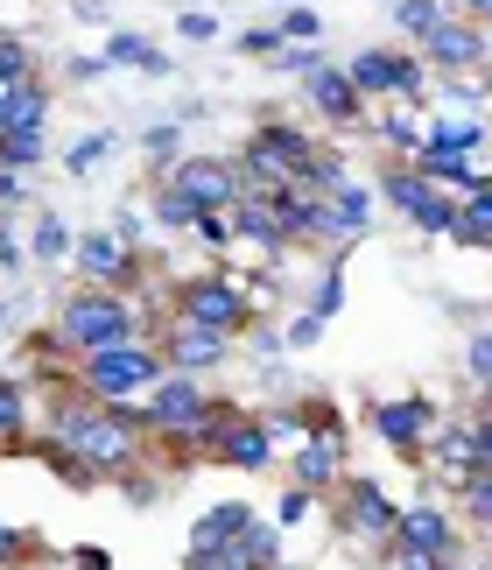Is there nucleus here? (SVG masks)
<instances>
[{"mask_svg":"<svg viewBox=\"0 0 492 570\" xmlns=\"http://www.w3.org/2000/svg\"><path fill=\"white\" fill-rule=\"evenodd\" d=\"M50 332H57V345L71 360L106 353V345H127V338H148L141 332V303L120 296V289H78V296H63L57 311H50Z\"/></svg>","mask_w":492,"mask_h":570,"instance_id":"1","label":"nucleus"},{"mask_svg":"<svg viewBox=\"0 0 492 570\" xmlns=\"http://www.w3.org/2000/svg\"><path fill=\"white\" fill-rule=\"evenodd\" d=\"M163 381H169V360L155 338H127V345L71 360V387H85L92 402H148V387H163Z\"/></svg>","mask_w":492,"mask_h":570,"instance_id":"2","label":"nucleus"},{"mask_svg":"<svg viewBox=\"0 0 492 570\" xmlns=\"http://www.w3.org/2000/svg\"><path fill=\"white\" fill-rule=\"evenodd\" d=\"M317 156H324V148L309 141L303 127H288L282 114H267L254 135L239 141L233 163H239V184H246V190H282V184H303Z\"/></svg>","mask_w":492,"mask_h":570,"instance_id":"3","label":"nucleus"},{"mask_svg":"<svg viewBox=\"0 0 492 570\" xmlns=\"http://www.w3.org/2000/svg\"><path fill=\"white\" fill-rule=\"evenodd\" d=\"M169 317L184 324H205V332H226V338H246V324H254V296H246V282L211 268V275H184L169 289Z\"/></svg>","mask_w":492,"mask_h":570,"instance_id":"4","label":"nucleus"},{"mask_svg":"<svg viewBox=\"0 0 492 570\" xmlns=\"http://www.w3.org/2000/svg\"><path fill=\"white\" fill-rule=\"evenodd\" d=\"M288 487H303L317 500L345 487V415L331 402H309V436L296 444V458H288Z\"/></svg>","mask_w":492,"mask_h":570,"instance_id":"5","label":"nucleus"},{"mask_svg":"<svg viewBox=\"0 0 492 570\" xmlns=\"http://www.w3.org/2000/svg\"><path fill=\"white\" fill-rule=\"evenodd\" d=\"M78 275L85 289H120V296H141L148 282V261H141V239H127L120 226L114 233H78Z\"/></svg>","mask_w":492,"mask_h":570,"instance_id":"6","label":"nucleus"},{"mask_svg":"<svg viewBox=\"0 0 492 570\" xmlns=\"http://www.w3.org/2000/svg\"><path fill=\"white\" fill-rule=\"evenodd\" d=\"M338 500V529H352V542H366V550H394V529H401V508L387 493L373 487V479L345 472V487L331 493Z\"/></svg>","mask_w":492,"mask_h":570,"instance_id":"7","label":"nucleus"},{"mask_svg":"<svg viewBox=\"0 0 492 570\" xmlns=\"http://www.w3.org/2000/svg\"><path fill=\"white\" fill-rule=\"evenodd\" d=\"M205 409H211V394H205V381H190V374H169L163 387H148V402H141L148 436H155L163 451H169V444H184Z\"/></svg>","mask_w":492,"mask_h":570,"instance_id":"8","label":"nucleus"},{"mask_svg":"<svg viewBox=\"0 0 492 570\" xmlns=\"http://www.w3.org/2000/svg\"><path fill=\"white\" fill-rule=\"evenodd\" d=\"M380 197H387V205L401 212V218H415L422 233L430 239H451V218H457V197H443L430 177H422V169H387V177H380Z\"/></svg>","mask_w":492,"mask_h":570,"instance_id":"9","label":"nucleus"},{"mask_svg":"<svg viewBox=\"0 0 492 570\" xmlns=\"http://www.w3.org/2000/svg\"><path fill=\"white\" fill-rule=\"evenodd\" d=\"M163 184H176L197 212H233L239 197H246L239 163H233V156H184L176 169H163Z\"/></svg>","mask_w":492,"mask_h":570,"instance_id":"10","label":"nucleus"},{"mask_svg":"<svg viewBox=\"0 0 492 570\" xmlns=\"http://www.w3.org/2000/svg\"><path fill=\"white\" fill-rule=\"evenodd\" d=\"M422 71H430V63L409 57V50H360L345 63V78L360 85L366 99H422V85H430Z\"/></svg>","mask_w":492,"mask_h":570,"instance_id":"11","label":"nucleus"},{"mask_svg":"<svg viewBox=\"0 0 492 570\" xmlns=\"http://www.w3.org/2000/svg\"><path fill=\"white\" fill-rule=\"evenodd\" d=\"M155 345H163L169 374H190V381H205L211 366L233 360V338L226 332H205V324H184V317H169L163 332H155Z\"/></svg>","mask_w":492,"mask_h":570,"instance_id":"12","label":"nucleus"},{"mask_svg":"<svg viewBox=\"0 0 492 570\" xmlns=\"http://www.w3.org/2000/svg\"><path fill=\"white\" fill-rule=\"evenodd\" d=\"M436 423H443V415L422 402V394H387V402H373V430H380V444L401 451V458H422V451H430Z\"/></svg>","mask_w":492,"mask_h":570,"instance_id":"13","label":"nucleus"},{"mask_svg":"<svg viewBox=\"0 0 492 570\" xmlns=\"http://www.w3.org/2000/svg\"><path fill=\"white\" fill-rule=\"evenodd\" d=\"M211 465H233V472H275V430H267L260 409H239L211 444Z\"/></svg>","mask_w":492,"mask_h":570,"instance_id":"14","label":"nucleus"},{"mask_svg":"<svg viewBox=\"0 0 492 570\" xmlns=\"http://www.w3.org/2000/svg\"><path fill=\"white\" fill-rule=\"evenodd\" d=\"M422 63H430V71H492V57H485V21L451 14L430 42H422Z\"/></svg>","mask_w":492,"mask_h":570,"instance_id":"15","label":"nucleus"},{"mask_svg":"<svg viewBox=\"0 0 492 570\" xmlns=\"http://www.w3.org/2000/svg\"><path fill=\"white\" fill-rule=\"evenodd\" d=\"M303 92H309V106H317L324 127H345V135H352V127H373L366 120V92L345 78V63H324L317 78H303Z\"/></svg>","mask_w":492,"mask_h":570,"instance_id":"16","label":"nucleus"},{"mask_svg":"<svg viewBox=\"0 0 492 570\" xmlns=\"http://www.w3.org/2000/svg\"><path fill=\"white\" fill-rule=\"evenodd\" d=\"M457 521L443 514V508H401V529H394V550H422V557H457Z\"/></svg>","mask_w":492,"mask_h":570,"instance_id":"17","label":"nucleus"},{"mask_svg":"<svg viewBox=\"0 0 492 570\" xmlns=\"http://www.w3.org/2000/svg\"><path fill=\"white\" fill-rule=\"evenodd\" d=\"M233 233L246 239V247H260V254H288V247H296L288 226H282V205L267 190H246L239 205H233Z\"/></svg>","mask_w":492,"mask_h":570,"instance_id":"18","label":"nucleus"},{"mask_svg":"<svg viewBox=\"0 0 492 570\" xmlns=\"http://www.w3.org/2000/svg\"><path fill=\"white\" fill-rule=\"evenodd\" d=\"M254 508H246V500H226V508H205L190 521V557H218V550H233V542L254 529Z\"/></svg>","mask_w":492,"mask_h":570,"instance_id":"19","label":"nucleus"},{"mask_svg":"<svg viewBox=\"0 0 492 570\" xmlns=\"http://www.w3.org/2000/svg\"><path fill=\"white\" fill-rule=\"evenodd\" d=\"M36 436V409H29V381L0 374V458H21V444Z\"/></svg>","mask_w":492,"mask_h":570,"instance_id":"20","label":"nucleus"},{"mask_svg":"<svg viewBox=\"0 0 492 570\" xmlns=\"http://www.w3.org/2000/svg\"><path fill=\"white\" fill-rule=\"evenodd\" d=\"M42 120H50V85H21V92L0 106V135H42Z\"/></svg>","mask_w":492,"mask_h":570,"instance_id":"21","label":"nucleus"},{"mask_svg":"<svg viewBox=\"0 0 492 570\" xmlns=\"http://www.w3.org/2000/svg\"><path fill=\"white\" fill-rule=\"evenodd\" d=\"M106 63H114V71H148V78H163V71H169V57L155 50V42L127 36V29H114V36H106Z\"/></svg>","mask_w":492,"mask_h":570,"instance_id":"22","label":"nucleus"},{"mask_svg":"<svg viewBox=\"0 0 492 570\" xmlns=\"http://www.w3.org/2000/svg\"><path fill=\"white\" fill-rule=\"evenodd\" d=\"M451 239H457V247H485V254H492V190H479V197H457Z\"/></svg>","mask_w":492,"mask_h":570,"instance_id":"23","label":"nucleus"},{"mask_svg":"<svg viewBox=\"0 0 492 570\" xmlns=\"http://www.w3.org/2000/svg\"><path fill=\"white\" fill-rule=\"evenodd\" d=\"M148 212H155V226H163V233H197V218H205L184 190L163 184V177H155V190H148Z\"/></svg>","mask_w":492,"mask_h":570,"instance_id":"24","label":"nucleus"},{"mask_svg":"<svg viewBox=\"0 0 492 570\" xmlns=\"http://www.w3.org/2000/svg\"><path fill=\"white\" fill-rule=\"evenodd\" d=\"M21 85H36V57H29L21 36H0V106H8Z\"/></svg>","mask_w":492,"mask_h":570,"instance_id":"25","label":"nucleus"},{"mask_svg":"<svg viewBox=\"0 0 492 570\" xmlns=\"http://www.w3.org/2000/svg\"><path fill=\"white\" fill-rule=\"evenodd\" d=\"M394 21H401V36L430 42L443 21H451V8H443V0H394Z\"/></svg>","mask_w":492,"mask_h":570,"instance_id":"26","label":"nucleus"},{"mask_svg":"<svg viewBox=\"0 0 492 570\" xmlns=\"http://www.w3.org/2000/svg\"><path fill=\"white\" fill-rule=\"evenodd\" d=\"M345 311V254H331L324 261V275H317V289H309V317H338Z\"/></svg>","mask_w":492,"mask_h":570,"instance_id":"27","label":"nucleus"},{"mask_svg":"<svg viewBox=\"0 0 492 570\" xmlns=\"http://www.w3.org/2000/svg\"><path fill=\"white\" fill-rule=\"evenodd\" d=\"M29 254H36V261H63V254H78V233L63 226V212H42V218H36Z\"/></svg>","mask_w":492,"mask_h":570,"instance_id":"28","label":"nucleus"},{"mask_svg":"<svg viewBox=\"0 0 492 570\" xmlns=\"http://www.w3.org/2000/svg\"><path fill=\"white\" fill-rule=\"evenodd\" d=\"M141 156L155 163V177H163V169H176V163H184V127H176V120H155L148 135H141Z\"/></svg>","mask_w":492,"mask_h":570,"instance_id":"29","label":"nucleus"},{"mask_svg":"<svg viewBox=\"0 0 492 570\" xmlns=\"http://www.w3.org/2000/svg\"><path fill=\"white\" fill-rule=\"evenodd\" d=\"M380 141L401 148V156H422V148H430V120H415V114H401V106H394V114L380 120Z\"/></svg>","mask_w":492,"mask_h":570,"instance_id":"30","label":"nucleus"},{"mask_svg":"<svg viewBox=\"0 0 492 570\" xmlns=\"http://www.w3.org/2000/svg\"><path fill=\"white\" fill-rule=\"evenodd\" d=\"M479 141H485L479 120H436V127H430V148H436V156H472Z\"/></svg>","mask_w":492,"mask_h":570,"instance_id":"31","label":"nucleus"},{"mask_svg":"<svg viewBox=\"0 0 492 570\" xmlns=\"http://www.w3.org/2000/svg\"><path fill=\"white\" fill-rule=\"evenodd\" d=\"M457 508H464V521H479V529L492 535V472L457 479Z\"/></svg>","mask_w":492,"mask_h":570,"instance_id":"32","label":"nucleus"},{"mask_svg":"<svg viewBox=\"0 0 492 570\" xmlns=\"http://www.w3.org/2000/svg\"><path fill=\"white\" fill-rule=\"evenodd\" d=\"M50 542L42 535H29V529H14V521H0V570H14V563H29V557H42Z\"/></svg>","mask_w":492,"mask_h":570,"instance_id":"33","label":"nucleus"},{"mask_svg":"<svg viewBox=\"0 0 492 570\" xmlns=\"http://www.w3.org/2000/svg\"><path fill=\"white\" fill-rule=\"evenodd\" d=\"M36 163H42V135H0V169H21V177H29Z\"/></svg>","mask_w":492,"mask_h":570,"instance_id":"34","label":"nucleus"},{"mask_svg":"<svg viewBox=\"0 0 492 570\" xmlns=\"http://www.w3.org/2000/svg\"><path fill=\"white\" fill-rule=\"evenodd\" d=\"M197 239H205L211 254H233V239H239L233 233V212H205V218H197Z\"/></svg>","mask_w":492,"mask_h":570,"instance_id":"35","label":"nucleus"},{"mask_svg":"<svg viewBox=\"0 0 492 570\" xmlns=\"http://www.w3.org/2000/svg\"><path fill=\"white\" fill-rule=\"evenodd\" d=\"M464 366H472V381H479V394L492 387V324L485 332H472V345H464Z\"/></svg>","mask_w":492,"mask_h":570,"instance_id":"36","label":"nucleus"},{"mask_svg":"<svg viewBox=\"0 0 492 570\" xmlns=\"http://www.w3.org/2000/svg\"><path fill=\"white\" fill-rule=\"evenodd\" d=\"M267 415V430H275V444L288 436V444H296V436L309 430V402H296V409H260Z\"/></svg>","mask_w":492,"mask_h":570,"instance_id":"37","label":"nucleus"},{"mask_svg":"<svg viewBox=\"0 0 492 570\" xmlns=\"http://www.w3.org/2000/svg\"><path fill=\"white\" fill-rule=\"evenodd\" d=\"M317 508V493H303V487H282V500H275V529H296V521Z\"/></svg>","mask_w":492,"mask_h":570,"instance_id":"38","label":"nucleus"},{"mask_svg":"<svg viewBox=\"0 0 492 570\" xmlns=\"http://www.w3.org/2000/svg\"><path fill=\"white\" fill-rule=\"evenodd\" d=\"M275 29H282V42H309L324 29V14H309V8H288V14H275Z\"/></svg>","mask_w":492,"mask_h":570,"instance_id":"39","label":"nucleus"},{"mask_svg":"<svg viewBox=\"0 0 492 570\" xmlns=\"http://www.w3.org/2000/svg\"><path fill=\"white\" fill-rule=\"evenodd\" d=\"M282 71H288V78H317V71H324V57L309 50V42H296V50L282 42Z\"/></svg>","mask_w":492,"mask_h":570,"instance_id":"40","label":"nucleus"},{"mask_svg":"<svg viewBox=\"0 0 492 570\" xmlns=\"http://www.w3.org/2000/svg\"><path fill=\"white\" fill-rule=\"evenodd\" d=\"M387 570H457V557H422V550H387Z\"/></svg>","mask_w":492,"mask_h":570,"instance_id":"41","label":"nucleus"},{"mask_svg":"<svg viewBox=\"0 0 492 570\" xmlns=\"http://www.w3.org/2000/svg\"><path fill=\"white\" fill-rule=\"evenodd\" d=\"M106 148H114V135H92V141H78L71 156H63V169H78V177H85V169H92V163L106 156Z\"/></svg>","mask_w":492,"mask_h":570,"instance_id":"42","label":"nucleus"},{"mask_svg":"<svg viewBox=\"0 0 492 570\" xmlns=\"http://www.w3.org/2000/svg\"><path fill=\"white\" fill-rule=\"evenodd\" d=\"M14 205H29V177H21V169H0V212H14Z\"/></svg>","mask_w":492,"mask_h":570,"instance_id":"43","label":"nucleus"},{"mask_svg":"<svg viewBox=\"0 0 492 570\" xmlns=\"http://www.w3.org/2000/svg\"><path fill=\"white\" fill-rule=\"evenodd\" d=\"M63 563H71V570H114V550H99V542H78Z\"/></svg>","mask_w":492,"mask_h":570,"instance_id":"44","label":"nucleus"},{"mask_svg":"<svg viewBox=\"0 0 492 570\" xmlns=\"http://www.w3.org/2000/svg\"><path fill=\"white\" fill-rule=\"evenodd\" d=\"M106 71H114L106 57H71V63H63V78H71V85H92V78H106Z\"/></svg>","mask_w":492,"mask_h":570,"instance_id":"45","label":"nucleus"},{"mask_svg":"<svg viewBox=\"0 0 492 570\" xmlns=\"http://www.w3.org/2000/svg\"><path fill=\"white\" fill-rule=\"evenodd\" d=\"M176 29H184L190 42H211L218 36V14H176Z\"/></svg>","mask_w":492,"mask_h":570,"instance_id":"46","label":"nucleus"},{"mask_svg":"<svg viewBox=\"0 0 492 570\" xmlns=\"http://www.w3.org/2000/svg\"><path fill=\"white\" fill-rule=\"evenodd\" d=\"M472 444H479V465L492 472V415H479V409H472Z\"/></svg>","mask_w":492,"mask_h":570,"instance_id":"47","label":"nucleus"},{"mask_svg":"<svg viewBox=\"0 0 492 570\" xmlns=\"http://www.w3.org/2000/svg\"><path fill=\"white\" fill-rule=\"evenodd\" d=\"M239 50H254V57H267V50H282V29H246V36H239Z\"/></svg>","mask_w":492,"mask_h":570,"instance_id":"48","label":"nucleus"},{"mask_svg":"<svg viewBox=\"0 0 492 570\" xmlns=\"http://www.w3.org/2000/svg\"><path fill=\"white\" fill-rule=\"evenodd\" d=\"M317 338H324V317H309V311H303L296 324H288V345H317Z\"/></svg>","mask_w":492,"mask_h":570,"instance_id":"49","label":"nucleus"},{"mask_svg":"<svg viewBox=\"0 0 492 570\" xmlns=\"http://www.w3.org/2000/svg\"><path fill=\"white\" fill-rule=\"evenodd\" d=\"M21 261H29V247H14V233H8V226H0V268H8V275H14V268H21Z\"/></svg>","mask_w":492,"mask_h":570,"instance_id":"50","label":"nucleus"},{"mask_svg":"<svg viewBox=\"0 0 492 570\" xmlns=\"http://www.w3.org/2000/svg\"><path fill=\"white\" fill-rule=\"evenodd\" d=\"M14 570H71V563H63V557H50V550H42V557H29V563H14Z\"/></svg>","mask_w":492,"mask_h":570,"instance_id":"51","label":"nucleus"},{"mask_svg":"<svg viewBox=\"0 0 492 570\" xmlns=\"http://www.w3.org/2000/svg\"><path fill=\"white\" fill-rule=\"evenodd\" d=\"M464 14H472V21H492V0H464Z\"/></svg>","mask_w":492,"mask_h":570,"instance_id":"52","label":"nucleus"},{"mask_svg":"<svg viewBox=\"0 0 492 570\" xmlns=\"http://www.w3.org/2000/svg\"><path fill=\"white\" fill-rule=\"evenodd\" d=\"M479 415H492V387H485V394H479Z\"/></svg>","mask_w":492,"mask_h":570,"instance_id":"53","label":"nucleus"},{"mask_svg":"<svg viewBox=\"0 0 492 570\" xmlns=\"http://www.w3.org/2000/svg\"><path fill=\"white\" fill-rule=\"evenodd\" d=\"M184 570H211V563H197V557H190V563H184Z\"/></svg>","mask_w":492,"mask_h":570,"instance_id":"54","label":"nucleus"},{"mask_svg":"<svg viewBox=\"0 0 492 570\" xmlns=\"http://www.w3.org/2000/svg\"><path fill=\"white\" fill-rule=\"evenodd\" d=\"M288 8H296V0H288Z\"/></svg>","mask_w":492,"mask_h":570,"instance_id":"55","label":"nucleus"}]
</instances>
